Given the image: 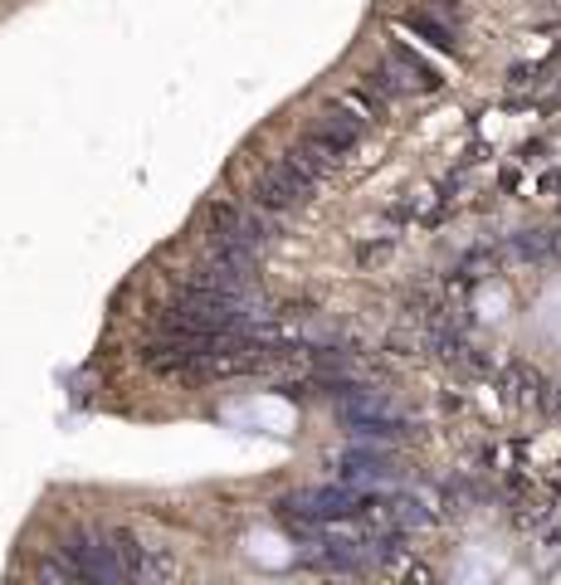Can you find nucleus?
Instances as JSON below:
<instances>
[{
	"label": "nucleus",
	"instance_id": "nucleus-1",
	"mask_svg": "<svg viewBox=\"0 0 561 585\" xmlns=\"http://www.w3.org/2000/svg\"><path fill=\"white\" fill-rule=\"evenodd\" d=\"M274 215L264 205H239V201H215L205 211V244H230V249L264 254L274 244Z\"/></svg>",
	"mask_w": 561,
	"mask_h": 585
},
{
	"label": "nucleus",
	"instance_id": "nucleus-2",
	"mask_svg": "<svg viewBox=\"0 0 561 585\" xmlns=\"http://www.w3.org/2000/svg\"><path fill=\"white\" fill-rule=\"evenodd\" d=\"M439 83H445V79H439V69L425 64L420 54H410L406 44H390L381 64L366 73V89L381 93V98H396V93H435Z\"/></svg>",
	"mask_w": 561,
	"mask_h": 585
},
{
	"label": "nucleus",
	"instance_id": "nucleus-3",
	"mask_svg": "<svg viewBox=\"0 0 561 585\" xmlns=\"http://www.w3.org/2000/svg\"><path fill=\"white\" fill-rule=\"evenodd\" d=\"M313 191H317L313 171H303L293 156H284V162L259 171V181H254V205H264L268 215H288V211H303V205L313 201Z\"/></svg>",
	"mask_w": 561,
	"mask_h": 585
},
{
	"label": "nucleus",
	"instance_id": "nucleus-4",
	"mask_svg": "<svg viewBox=\"0 0 561 585\" xmlns=\"http://www.w3.org/2000/svg\"><path fill=\"white\" fill-rule=\"evenodd\" d=\"M361 132H366V117L357 113V107H351V103H333V107H323V113H317V122L303 132V137H308L317 152L333 156V162H341V156L361 142Z\"/></svg>",
	"mask_w": 561,
	"mask_h": 585
},
{
	"label": "nucleus",
	"instance_id": "nucleus-5",
	"mask_svg": "<svg viewBox=\"0 0 561 585\" xmlns=\"http://www.w3.org/2000/svg\"><path fill=\"white\" fill-rule=\"evenodd\" d=\"M337 473L341 483H381L396 479V463H390V454H376V449H351V454H341Z\"/></svg>",
	"mask_w": 561,
	"mask_h": 585
},
{
	"label": "nucleus",
	"instance_id": "nucleus-6",
	"mask_svg": "<svg viewBox=\"0 0 561 585\" xmlns=\"http://www.w3.org/2000/svg\"><path fill=\"white\" fill-rule=\"evenodd\" d=\"M400 24H406V30H415V34H420V40H430L435 49H445V54H459L455 24H449V20H439L435 10H410V16L400 20Z\"/></svg>",
	"mask_w": 561,
	"mask_h": 585
}]
</instances>
